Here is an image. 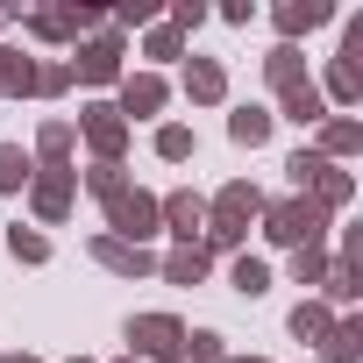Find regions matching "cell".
<instances>
[{"mask_svg": "<svg viewBox=\"0 0 363 363\" xmlns=\"http://www.w3.org/2000/svg\"><path fill=\"white\" fill-rule=\"evenodd\" d=\"M285 328H292L299 342H328V328H335V313H328V299H299Z\"/></svg>", "mask_w": 363, "mask_h": 363, "instance_id": "obj_21", "label": "cell"}, {"mask_svg": "<svg viewBox=\"0 0 363 363\" xmlns=\"http://www.w3.org/2000/svg\"><path fill=\"white\" fill-rule=\"evenodd\" d=\"M143 57H186V36H178L171 22H150V36H143Z\"/></svg>", "mask_w": 363, "mask_h": 363, "instance_id": "obj_30", "label": "cell"}, {"mask_svg": "<svg viewBox=\"0 0 363 363\" xmlns=\"http://www.w3.org/2000/svg\"><path fill=\"white\" fill-rule=\"evenodd\" d=\"M313 150H320L328 164H335V157H356V150H363V121H349V114H328V121H320V143H313Z\"/></svg>", "mask_w": 363, "mask_h": 363, "instance_id": "obj_15", "label": "cell"}, {"mask_svg": "<svg viewBox=\"0 0 363 363\" xmlns=\"http://www.w3.org/2000/svg\"><path fill=\"white\" fill-rule=\"evenodd\" d=\"M157 214H164V235H178V250L207 235V200L200 193H171V200H157Z\"/></svg>", "mask_w": 363, "mask_h": 363, "instance_id": "obj_9", "label": "cell"}, {"mask_svg": "<svg viewBox=\"0 0 363 363\" xmlns=\"http://www.w3.org/2000/svg\"><path fill=\"white\" fill-rule=\"evenodd\" d=\"M178 349H186V320L178 313H135L128 320V356L135 363H178Z\"/></svg>", "mask_w": 363, "mask_h": 363, "instance_id": "obj_2", "label": "cell"}, {"mask_svg": "<svg viewBox=\"0 0 363 363\" xmlns=\"http://www.w3.org/2000/svg\"><path fill=\"white\" fill-rule=\"evenodd\" d=\"M320 100H335V107H356V100H363V72H349V65H328V79H320Z\"/></svg>", "mask_w": 363, "mask_h": 363, "instance_id": "obj_24", "label": "cell"}, {"mask_svg": "<svg viewBox=\"0 0 363 363\" xmlns=\"http://www.w3.org/2000/svg\"><path fill=\"white\" fill-rule=\"evenodd\" d=\"M8 257H15V264H50V235L15 221V228H8Z\"/></svg>", "mask_w": 363, "mask_h": 363, "instance_id": "obj_25", "label": "cell"}, {"mask_svg": "<svg viewBox=\"0 0 363 363\" xmlns=\"http://www.w3.org/2000/svg\"><path fill=\"white\" fill-rule=\"evenodd\" d=\"M264 235L278 242V250H320V235H328V214L313 207V200H278V207H264Z\"/></svg>", "mask_w": 363, "mask_h": 363, "instance_id": "obj_1", "label": "cell"}, {"mask_svg": "<svg viewBox=\"0 0 363 363\" xmlns=\"http://www.w3.org/2000/svg\"><path fill=\"white\" fill-rule=\"evenodd\" d=\"M114 363H135V356H114Z\"/></svg>", "mask_w": 363, "mask_h": 363, "instance_id": "obj_41", "label": "cell"}, {"mask_svg": "<svg viewBox=\"0 0 363 363\" xmlns=\"http://www.w3.org/2000/svg\"><path fill=\"white\" fill-rule=\"evenodd\" d=\"M157 271H164L171 285H200V278H207V250H200V242H186V250L157 257Z\"/></svg>", "mask_w": 363, "mask_h": 363, "instance_id": "obj_20", "label": "cell"}, {"mask_svg": "<svg viewBox=\"0 0 363 363\" xmlns=\"http://www.w3.org/2000/svg\"><path fill=\"white\" fill-rule=\"evenodd\" d=\"M228 363H264V356H228Z\"/></svg>", "mask_w": 363, "mask_h": 363, "instance_id": "obj_39", "label": "cell"}, {"mask_svg": "<svg viewBox=\"0 0 363 363\" xmlns=\"http://www.w3.org/2000/svg\"><path fill=\"white\" fill-rule=\"evenodd\" d=\"M271 128H278V121H271V107H235V114H228V135H235L242 150H264V143H271Z\"/></svg>", "mask_w": 363, "mask_h": 363, "instance_id": "obj_17", "label": "cell"}, {"mask_svg": "<svg viewBox=\"0 0 363 363\" xmlns=\"http://www.w3.org/2000/svg\"><path fill=\"white\" fill-rule=\"evenodd\" d=\"M93 257H100L114 278H150V271H157V257H150V250H135V242H114V235H93Z\"/></svg>", "mask_w": 363, "mask_h": 363, "instance_id": "obj_10", "label": "cell"}, {"mask_svg": "<svg viewBox=\"0 0 363 363\" xmlns=\"http://www.w3.org/2000/svg\"><path fill=\"white\" fill-rule=\"evenodd\" d=\"M320 22H335V8H328V0H285V8H278V36H285V43L313 36Z\"/></svg>", "mask_w": 363, "mask_h": 363, "instance_id": "obj_12", "label": "cell"}, {"mask_svg": "<svg viewBox=\"0 0 363 363\" xmlns=\"http://www.w3.org/2000/svg\"><path fill=\"white\" fill-rule=\"evenodd\" d=\"M320 285H328V299H342V306H349V299H356V292H363V264H342V257H335V264H328V278H320Z\"/></svg>", "mask_w": 363, "mask_h": 363, "instance_id": "obj_28", "label": "cell"}, {"mask_svg": "<svg viewBox=\"0 0 363 363\" xmlns=\"http://www.w3.org/2000/svg\"><path fill=\"white\" fill-rule=\"evenodd\" d=\"M79 128H86V143H93V164H121V157H128V121H121L107 100H93V107L79 114Z\"/></svg>", "mask_w": 363, "mask_h": 363, "instance_id": "obj_7", "label": "cell"}, {"mask_svg": "<svg viewBox=\"0 0 363 363\" xmlns=\"http://www.w3.org/2000/svg\"><path fill=\"white\" fill-rule=\"evenodd\" d=\"M328 264H335L328 250H292V285H320V278H328Z\"/></svg>", "mask_w": 363, "mask_h": 363, "instance_id": "obj_33", "label": "cell"}, {"mask_svg": "<svg viewBox=\"0 0 363 363\" xmlns=\"http://www.w3.org/2000/svg\"><path fill=\"white\" fill-rule=\"evenodd\" d=\"M207 22V8H200V0H171V29L178 36H186V29H200Z\"/></svg>", "mask_w": 363, "mask_h": 363, "instance_id": "obj_36", "label": "cell"}, {"mask_svg": "<svg viewBox=\"0 0 363 363\" xmlns=\"http://www.w3.org/2000/svg\"><path fill=\"white\" fill-rule=\"evenodd\" d=\"M228 285H235L242 299H264V292H271V264H264V257H250V250H235V264H228Z\"/></svg>", "mask_w": 363, "mask_h": 363, "instance_id": "obj_18", "label": "cell"}, {"mask_svg": "<svg viewBox=\"0 0 363 363\" xmlns=\"http://www.w3.org/2000/svg\"><path fill=\"white\" fill-rule=\"evenodd\" d=\"M271 121H299V128H320V121H328V100H320V86L306 79V86L278 93V114H271Z\"/></svg>", "mask_w": 363, "mask_h": 363, "instance_id": "obj_11", "label": "cell"}, {"mask_svg": "<svg viewBox=\"0 0 363 363\" xmlns=\"http://www.w3.org/2000/svg\"><path fill=\"white\" fill-rule=\"evenodd\" d=\"M306 200H313V207H320V214H335V207H349V200H356V178H349V171H335V164H328V171H320V178H313V186H306Z\"/></svg>", "mask_w": 363, "mask_h": 363, "instance_id": "obj_16", "label": "cell"}, {"mask_svg": "<svg viewBox=\"0 0 363 363\" xmlns=\"http://www.w3.org/2000/svg\"><path fill=\"white\" fill-rule=\"evenodd\" d=\"M72 200H79V171H72V164H36V178H29V207H36V221H65Z\"/></svg>", "mask_w": 363, "mask_h": 363, "instance_id": "obj_5", "label": "cell"}, {"mask_svg": "<svg viewBox=\"0 0 363 363\" xmlns=\"http://www.w3.org/2000/svg\"><path fill=\"white\" fill-rule=\"evenodd\" d=\"M264 86H271V93H292V86H306V57H299V43H278V50L264 57Z\"/></svg>", "mask_w": 363, "mask_h": 363, "instance_id": "obj_14", "label": "cell"}, {"mask_svg": "<svg viewBox=\"0 0 363 363\" xmlns=\"http://www.w3.org/2000/svg\"><path fill=\"white\" fill-rule=\"evenodd\" d=\"M164 100H171V86L157 79V72H121V100H114V114L135 128V121H150V114H164Z\"/></svg>", "mask_w": 363, "mask_h": 363, "instance_id": "obj_8", "label": "cell"}, {"mask_svg": "<svg viewBox=\"0 0 363 363\" xmlns=\"http://www.w3.org/2000/svg\"><path fill=\"white\" fill-rule=\"evenodd\" d=\"M186 100H200V107H221V100H228V72H221L214 57H193V65H186Z\"/></svg>", "mask_w": 363, "mask_h": 363, "instance_id": "obj_13", "label": "cell"}, {"mask_svg": "<svg viewBox=\"0 0 363 363\" xmlns=\"http://www.w3.org/2000/svg\"><path fill=\"white\" fill-rule=\"evenodd\" d=\"M107 235H114V242H135V250H143L150 235H164L157 193H135V186H128V193H114V200H107Z\"/></svg>", "mask_w": 363, "mask_h": 363, "instance_id": "obj_3", "label": "cell"}, {"mask_svg": "<svg viewBox=\"0 0 363 363\" xmlns=\"http://www.w3.org/2000/svg\"><path fill=\"white\" fill-rule=\"evenodd\" d=\"M29 36L36 43H86V36H100V8H36Z\"/></svg>", "mask_w": 363, "mask_h": 363, "instance_id": "obj_6", "label": "cell"}, {"mask_svg": "<svg viewBox=\"0 0 363 363\" xmlns=\"http://www.w3.org/2000/svg\"><path fill=\"white\" fill-rule=\"evenodd\" d=\"M285 171H292V186H299V200H306V186L328 171V157H320V150H292V157H285Z\"/></svg>", "mask_w": 363, "mask_h": 363, "instance_id": "obj_31", "label": "cell"}, {"mask_svg": "<svg viewBox=\"0 0 363 363\" xmlns=\"http://www.w3.org/2000/svg\"><path fill=\"white\" fill-rule=\"evenodd\" d=\"M320 356H328V363H356V356H363V320H356V313H342V320L328 328Z\"/></svg>", "mask_w": 363, "mask_h": 363, "instance_id": "obj_19", "label": "cell"}, {"mask_svg": "<svg viewBox=\"0 0 363 363\" xmlns=\"http://www.w3.org/2000/svg\"><path fill=\"white\" fill-rule=\"evenodd\" d=\"M186 363H228V342L214 335V328H200V335H186V349H178Z\"/></svg>", "mask_w": 363, "mask_h": 363, "instance_id": "obj_29", "label": "cell"}, {"mask_svg": "<svg viewBox=\"0 0 363 363\" xmlns=\"http://www.w3.org/2000/svg\"><path fill=\"white\" fill-rule=\"evenodd\" d=\"M8 22H22V15H15V8H0V29H8Z\"/></svg>", "mask_w": 363, "mask_h": 363, "instance_id": "obj_37", "label": "cell"}, {"mask_svg": "<svg viewBox=\"0 0 363 363\" xmlns=\"http://www.w3.org/2000/svg\"><path fill=\"white\" fill-rule=\"evenodd\" d=\"M86 193H100V200L128 193V171H121V164H93V171H86Z\"/></svg>", "mask_w": 363, "mask_h": 363, "instance_id": "obj_34", "label": "cell"}, {"mask_svg": "<svg viewBox=\"0 0 363 363\" xmlns=\"http://www.w3.org/2000/svg\"><path fill=\"white\" fill-rule=\"evenodd\" d=\"M193 150H200V143H193L186 121H164V128H157V157H164V164H186Z\"/></svg>", "mask_w": 363, "mask_h": 363, "instance_id": "obj_27", "label": "cell"}, {"mask_svg": "<svg viewBox=\"0 0 363 363\" xmlns=\"http://www.w3.org/2000/svg\"><path fill=\"white\" fill-rule=\"evenodd\" d=\"M29 178H36V157L22 143H0V193H22Z\"/></svg>", "mask_w": 363, "mask_h": 363, "instance_id": "obj_22", "label": "cell"}, {"mask_svg": "<svg viewBox=\"0 0 363 363\" xmlns=\"http://www.w3.org/2000/svg\"><path fill=\"white\" fill-rule=\"evenodd\" d=\"M72 79H86V86H121V36L114 29H100V36H86V43H72Z\"/></svg>", "mask_w": 363, "mask_h": 363, "instance_id": "obj_4", "label": "cell"}, {"mask_svg": "<svg viewBox=\"0 0 363 363\" xmlns=\"http://www.w3.org/2000/svg\"><path fill=\"white\" fill-rule=\"evenodd\" d=\"M65 86H72V65H65V57H50V65H36V79H29V93H43V100H57Z\"/></svg>", "mask_w": 363, "mask_h": 363, "instance_id": "obj_32", "label": "cell"}, {"mask_svg": "<svg viewBox=\"0 0 363 363\" xmlns=\"http://www.w3.org/2000/svg\"><path fill=\"white\" fill-rule=\"evenodd\" d=\"M72 363H93V356H72Z\"/></svg>", "mask_w": 363, "mask_h": 363, "instance_id": "obj_40", "label": "cell"}, {"mask_svg": "<svg viewBox=\"0 0 363 363\" xmlns=\"http://www.w3.org/2000/svg\"><path fill=\"white\" fill-rule=\"evenodd\" d=\"M150 22H157L150 0H121V8H114V29H150Z\"/></svg>", "mask_w": 363, "mask_h": 363, "instance_id": "obj_35", "label": "cell"}, {"mask_svg": "<svg viewBox=\"0 0 363 363\" xmlns=\"http://www.w3.org/2000/svg\"><path fill=\"white\" fill-rule=\"evenodd\" d=\"M72 143H79V128H72V121H43V128H36V164H65V157H72Z\"/></svg>", "mask_w": 363, "mask_h": 363, "instance_id": "obj_23", "label": "cell"}, {"mask_svg": "<svg viewBox=\"0 0 363 363\" xmlns=\"http://www.w3.org/2000/svg\"><path fill=\"white\" fill-rule=\"evenodd\" d=\"M29 79H36V65H29L22 50H0V100H15V93H29Z\"/></svg>", "mask_w": 363, "mask_h": 363, "instance_id": "obj_26", "label": "cell"}, {"mask_svg": "<svg viewBox=\"0 0 363 363\" xmlns=\"http://www.w3.org/2000/svg\"><path fill=\"white\" fill-rule=\"evenodd\" d=\"M0 363H36V356H0Z\"/></svg>", "mask_w": 363, "mask_h": 363, "instance_id": "obj_38", "label": "cell"}]
</instances>
